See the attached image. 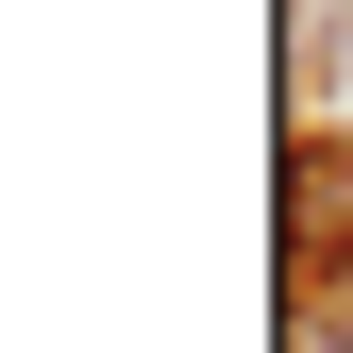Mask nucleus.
Instances as JSON below:
<instances>
[{
  "mask_svg": "<svg viewBox=\"0 0 353 353\" xmlns=\"http://www.w3.org/2000/svg\"><path fill=\"white\" fill-rule=\"evenodd\" d=\"M286 286H353V135H286Z\"/></svg>",
  "mask_w": 353,
  "mask_h": 353,
  "instance_id": "obj_1",
  "label": "nucleus"
}]
</instances>
